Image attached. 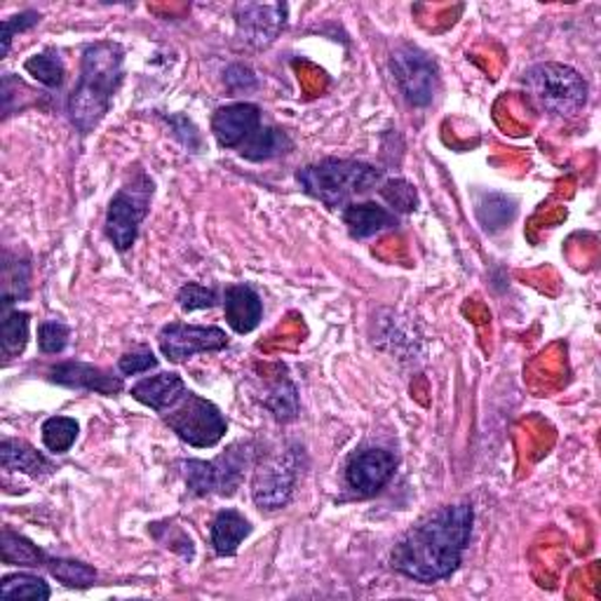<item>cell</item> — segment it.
I'll return each instance as SVG.
<instances>
[{"label": "cell", "mask_w": 601, "mask_h": 601, "mask_svg": "<svg viewBox=\"0 0 601 601\" xmlns=\"http://www.w3.org/2000/svg\"><path fill=\"white\" fill-rule=\"evenodd\" d=\"M0 557L8 566H26V569H38L47 564L43 549L22 534H14L12 528H3L0 534Z\"/></svg>", "instance_id": "22"}, {"label": "cell", "mask_w": 601, "mask_h": 601, "mask_svg": "<svg viewBox=\"0 0 601 601\" xmlns=\"http://www.w3.org/2000/svg\"><path fill=\"white\" fill-rule=\"evenodd\" d=\"M125 49L113 41H99L82 49L80 76L68 97V118L80 134H90L111 109L113 94L123 85Z\"/></svg>", "instance_id": "2"}, {"label": "cell", "mask_w": 601, "mask_h": 601, "mask_svg": "<svg viewBox=\"0 0 601 601\" xmlns=\"http://www.w3.org/2000/svg\"><path fill=\"white\" fill-rule=\"evenodd\" d=\"M29 280L31 268L26 261H12L10 254L3 259V313L16 301H24L29 297Z\"/></svg>", "instance_id": "29"}, {"label": "cell", "mask_w": 601, "mask_h": 601, "mask_svg": "<svg viewBox=\"0 0 601 601\" xmlns=\"http://www.w3.org/2000/svg\"><path fill=\"white\" fill-rule=\"evenodd\" d=\"M522 82L531 99L549 115L574 118L588 104V80L569 64H536L526 68Z\"/></svg>", "instance_id": "4"}, {"label": "cell", "mask_w": 601, "mask_h": 601, "mask_svg": "<svg viewBox=\"0 0 601 601\" xmlns=\"http://www.w3.org/2000/svg\"><path fill=\"white\" fill-rule=\"evenodd\" d=\"M163 419L171 433H177L181 442L196 449H212L229 431L221 409L191 390H186L175 407L163 411Z\"/></svg>", "instance_id": "6"}, {"label": "cell", "mask_w": 601, "mask_h": 601, "mask_svg": "<svg viewBox=\"0 0 601 601\" xmlns=\"http://www.w3.org/2000/svg\"><path fill=\"white\" fill-rule=\"evenodd\" d=\"M343 223L355 240H365L398 226V216L376 202H353L343 210Z\"/></svg>", "instance_id": "18"}, {"label": "cell", "mask_w": 601, "mask_h": 601, "mask_svg": "<svg viewBox=\"0 0 601 601\" xmlns=\"http://www.w3.org/2000/svg\"><path fill=\"white\" fill-rule=\"evenodd\" d=\"M398 470V458L388 449L379 446H367V449L355 452L346 463V485L355 496L369 498L379 493Z\"/></svg>", "instance_id": "11"}, {"label": "cell", "mask_w": 601, "mask_h": 601, "mask_svg": "<svg viewBox=\"0 0 601 601\" xmlns=\"http://www.w3.org/2000/svg\"><path fill=\"white\" fill-rule=\"evenodd\" d=\"M256 446L252 442H235L214 460H183L181 472L191 496H233L243 485L245 472L254 466Z\"/></svg>", "instance_id": "5"}, {"label": "cell", "mask_w": 601, "mask_h": 601, "mask_svg": "<svg viewBox=\"0 0 601 601\" xmlns=\"http://www.w3.org/2000/svg\"><path fill=\"white\" fill-rule=\"evenodd\" d=\"M287 5H264V3H237L235 5V29L240 43L249 47H268L278 41L287 24Z\"/></svg>", "instance_id": "12"}, {"label": "cell", "mask_w": 601, "mask_h": 601, "mask_svg": "<svg viewBox=\"0 0 601 601\" xmlns=\"http://www.w3.org/2000/svg\"><path fill=\"white\" fill-rule=\"evenodd\" d=\"M24 68H26L29 76L36 78L41 85H45V88H49V90L62 88L64 76H66V68H64V62H62L57 49H45V53L29 57L24 62Z\"/></svg>", "instance_id": "27"}, {"label": "cell", "mask_w": 601, "mask_h": 601, "mask_svg": "<svg viewBox=\"0 0 601 601\" xmlns=\"http://www.w3.org/2000/svg\"><path fill=\"white\" fill-rule=\"evenodd\" d=\"M381 169L359 160L327 158L299 169L297 181L305 196L315 198L324 208H348L355 196H365L381 183Z\"/></svg>", "instance_id": "3"}, {"label": "cell", "mask_w": 601, "mask_h": 601, "mask_svg": "<svg viewBox=\"0 0 601 601\" xmlns=\"http://www.w3.org/2000/svg\"><path fill=\"white\" fill-rule=\"evenodd\" d=\"M38 22H41V14L36 10H26V12H20V14L3 20V57H8V53H10L14 33L29 31V29L36 26Z\"/></svg>", "instance_id": "34"}, {"label": "cell", "mask_w": 601, "mask_h": 601, "mask_svg": "<svg viewBox=\"0 0 601 601\" xmlns=\"http://www.w3.org/2000/svg\"><path fill=\"white\" fill-rule=\"evenodd\" d=\"M291 140L285 130L278 127H259L254 136L240 146V156L252 163H266L272 158H280L291 151Z\"/></svg>", "instance_id": "20"}, {"label": "cell", "mask_w": 601, "mask_h": 601, "mask_svg": "<svg viewBox=\"0 0 601 601\" xmlns=\"http://www.w3.org/2000/svg\"><path fill=\"white\" fill-rule=\"evenodd\" d=\"M53 590L41 576L12 574L0 582V599L3 601H47Z\"/></svg>", "instance_id": "23"}, {"label": "cell", "mask_w": 601, "mask_h": 601, "mask_svg": "<svg viewBox=\"0 0 601 601\" xmlns=\"http://www.w3.org/2000/svg\"><path fill=\"white\" fill-rule=\"evenodd\" d=\"M160 353L169 363L181 365L200 353H216L229 346V336L219 327H198V324L171 322L158 334Z\"/></svg>", "instance_id": "10"}, {"label": "cell", "mask_w": 601, "mask_h": 601, "mask_svg": "<svg viewBox=\"0 0 601 601\" xmlns=\"http://www.w3.org/2000/svg\"><path fill=\"white\" fill-rule=\"evenodd\" d=\"M261 127V109L249 101L221 107L212 115V134L221 148H240Z\"/></svg>", "instance_id": "13"}, {"label": "cell", "mask_w": 601, "mask_h": 601, "mask_svg": "<svg viewBox=\"0 0 601 601\" xmlns=\"http://www.w3.org/2000/svg\"><path fill=\"white\" fill-rule=\"evenodd\" d=\"M151 198H153V181L140 171L132 183L123 186L120 191L111 198L109 212H107V237L118 252H127L136 235H140V226L148 216L151 210Z\"/></svg>", "instance_id": "7"}, {"label": "cell", "mask_w": 601, "mask_h": 601, "mask_svg": "<svg viewBox=\"0 0 601 601\" xmlns=\"http://www.w3.org/2000/svg\"><path fill=\"white\" fill-rule=\"evenodd\" d=\"M0 463H3L5 470L22 472L33 479H45L55 472L53 460L24 439L5 437L3 442H0Z\"/></svg>", "instance_id": "17"}, {"label": "cell", "mask_w": 601, "mask_h": 601, "mask_svg": "<svg viewBox=\"0 0 601 601\" xmlns=\"http://www.w3.org/2000/svg\"><path fill=\"white\" fill-rule=\"evenodd\" d=\"M475 512L470 503L442 505L411 526L390 553V566L416 582L452 578L472 536Z\"/></svg>", "instance_id": "1"}, {"label": "cell", "mask_w": 601, "mask_h": 601, "mask_svg": "<svg viewBox=\"0 0 601 601\" xmlns=\"http://www.w3.org/2000/svg\"><path fill=\"white\" fill-rule=\"evenodd\" d=\"M252 534V524L243 512L221 510L212 522V545L219 557H233L240 543Z\"/></svg>", "instance_id": "19"}, {"label": "cell", "mask_w": 601, "mask_h": 601, "mask_svg": "<svg viewBox=\"0 0 601 601\" xmlns=\"http://www.w3.org/2000/svg\"><path fill=\"white\" fill-rule=\"evenodd\" d=\"M301 449H287L285 454L270 456L261 466H256L252 479V498L259 510H282L289 505L297 491L301 475Z\"/></svg>", "instance_id": "8"}, {"label": "cell", "mask_w": 601, "mask_h": 601, "mask_svg": "<svg viewBox=\"0 0 601 601\" xmlns=\"http://www.w3.org/2000/svg\"><path fill=\"white\" fill-rule=\"evenodd\" d=\"M49 381L66 388L107 394V398H113V394L123 392L125 388L123 376H113L111 371H104L88 363H62L49 369Z\"/></svg>", "instance_id": "14"}, {"label": "cell", "mask_w": 601, "mask_h": 601, "mask_svg": "<svg viewBox=\"0 0 601 601\" xmlns=\"http://www.w3.org/2000/svg\"><path fill=\"white\" fill-rule=\"evenodd\" d=\"M390 74L400 94L411 107H427L433 104L437 92V64L427 57L416 45H400L390 55Z\"/></svg>", "instance_id": "9"}, {"label": "cell", "mask_w": 601, "mask_h": 601, "mask_svg": "<svg viewBox=\"0 0 601 601\" xmlns=\"http://www.w3.org/2000/svg\"><path fill=\"white\" fill-rule=\"evenodd\" d=\"M29 324L31 318L24 311L3 313V322H0V346H3L5 365H10L14 357H20L29 343Z\"/></svg>", "instance_id": "24"}, {"label": "cell", "mask_w": 601, "mask_h": 601, "mask_svg": "<svg viewBox=\"0 0 601 601\" xmlns=\"http://www.w3.org/2000/svg\"><path fill=\"white\" fill-rule=\"evenodd\" d=\"M45 569L53 574L62 586L66 588H78L85 590L97 582V571L94 566L85 564V561H76V559H62V557H47Z\"/></svg>", "instance_id": "25"}, {"label": "cell", "mask_w": 601, "mask_h": 601, "mask_svg": "<svg viewBox=\"0 0 601 601\" xmlns=\"http://www.w3.org/2000/svg\"><path fill=\"white\" fill-rule=\"evenodd\" d=\"M156 367H158V357L153 355V350L146 348V346L134 348V350L125 353L123 357L118 359V369H120V374H125V376L146 374V371L156 369Z\"/></svg>", "instance_id": "33"}, {"label": "cell", "mask_w": 601, "mask_h": 601, "mask_svg": "<svg viewBox=\"0 0 601 601\" xmlns=\"http://www.w3.org/2000/svg\"><path fill=\"white\" fill-rule=\"evenodd\" d=\"M379 193H381V198L390 204L392 210H398L402 214L416 212V208H419L416 188L411 186L409 181H404V179H390V181H386L379 188Z\"/></svg>", "instance_id": "30"}, {"label": "cell", "mask_w": 601, "mask_h": 601, "mask_svg": "<svg viewBox=\"0 0 601 601\" xmlns=\"http://www.w3.org/2000/svg\"><path fill=\"white\" fill-rule=\"evenodd\" d=\"M475 214H477L479 226H482L487 233H498L508 229L514 221V216H517V202L505 193L489 191L477 200Z\"/></svg>", "instance_id": "21"}, {"label": "cell", "mask_w": 601, "mask_h": 601, "mask_svg": "<svg viewBox=\"0 0 601 601\" xmlns=\"http://www.w3.org/2000/svg\"><path fill=\"white\" fill-rule=\"evenodd\" d=\"M223 313L235 334H249L264 318V301L249 285H231L223 291Z\"/></svg>", "instance_id": "15"}, {"label": "cell", "mask_w": 601, "mask_h": 601, "mask_svg": "<svg viewBox=\"0 0 601 601\" xmlns=\"http://www.w3.org/2000/svg\"><path fill=\"white\" fill-rule=\"evenodd\" d=\"M43 444L47 452L53 454H66L71 446L76 444L78 439V433H80V425L76 419H68V416H49L43 427Z\"/></svg>", "instance_id": "28"}, {"label": "cell", "mask_w": 601, "mask_h": 601, "mask_svg": "<svg viewBox=\"0 0 601 601\" xmlns=\"http://www.w3.org/2000/svg\"><path fill=\"white\" fill-rule=\"evenodd\" d=\"M264 404H266V409L280 423L294 421L299 416V392H297V386L291 383L289 379H278V381H275L270 386Z\"/></svg>", "instance_id": "26"}, {"label": "cell", "mask_w": 601, "mask_h": 601, "mask_svg": "<svg viewBox=\"0 0 601 601\" xmlns=\"http://www.w3.org/2000/svg\"><path fill=\"white\" fill-rule=\"evenodd\" d=\"M71 330L62 320H47L38 327V346L47 355H57L68 346Z\"/></svg>", "instance_id": "32"}, {"label": "cell", "mask_w": 601, "mask_h": 601, "mask_svg": "<svg viewBox=\"0 0 601 601\" xmlns=\"http://www.w3.org/2000/svg\"><path fill=\"white\" fill-rule=\"evenodd\" d=\"M177 301L181 305V311L193 313V311H202V308H214L219 297H216L214 289H208L198 282H188L179 289Z\"/></svg>", "instance_id": "31"}, {"label": "cell", "mask_w": 601, "mask_h": 601, "mask_svg": "<svg viewBox=\"0 0 601 601\" xmlns=\"http://www.w3.org/2000/svg\"><path fill=\"white\" fill-rule=\"evenodd\" d=\"M186 390L188 388L179 374L163 371L158 376H146V379H142L140 383H134L130 394L140 404L163 414V411L175 407L183 398Z\"/></svg>", "instance_id": "16"}]
</instances>
